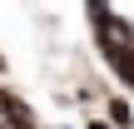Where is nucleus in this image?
<instances>
[{
	"label": "nucleus",
	"mask_w": 134,
	"mask_h": 129,
	"mask_svg": "<svg viewBox=\"0 0 134 129\" xmlns=\"http://www.w3.org/2000/svg\"><path fill=\"white\" fill-rule=\"evenodd\" d=\"M129 124H134V114H129V104H124V99L114 94V99H109V129H129Z\"/></svg>",
	"instance_id": "nucleus-1"
},
{
	"label": "nucleus",
	"mask_w": 134,
	"mask_h": 129,
	"mask_svg": "<svg viewBox=\"0 0 134 129\" xmlns=\"http://www.w3.org/2000/svg\"><path fill=\"white\" fill-rule=\"evenodd\" d=\"M85 129H109V124H104V119H90V124H85Z\"/></svg>",
	"instance_id": "nucleus-2"
},
{
	"label": "nucleus",
	"mask_w": 134,
	"mask_h": 129,
	"mask_svg": "<svg viewBox=\"0 0 134 129\" xmlns=\"http://www.w3.org/2000/svg\"><path fill=\"white\" fill-rule=\"evenodd\" d=\"M30 129H35V124H30Z\"/></svg>",
	"instance_id": "nucleus-3"
}]
</instances>
